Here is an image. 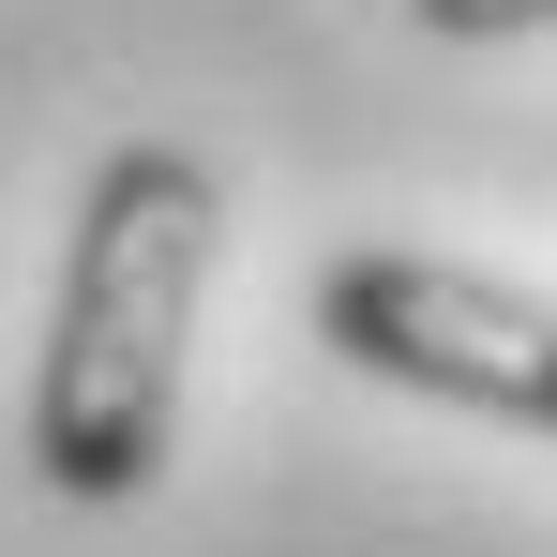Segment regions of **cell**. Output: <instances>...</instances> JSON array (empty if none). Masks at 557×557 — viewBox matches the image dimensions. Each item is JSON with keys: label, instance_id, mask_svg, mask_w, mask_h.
I'll use <instances>...</instances> for the list:
<instances>
[{"label": "cell", "instance_id": "obj_2", "mask_svg": "<svg viewBox=\"0 0 557 557\" xmlns=\"http://www.w3.org/2000/svg\"><path fill=\"white\" fill-rule=\"evenodd\" d=\"M317 347L362 362L376 392L422 407H482L557 437V286L482 272V257H422V242H347L317 272Z\"/></svg>", "mask_w": 557, "mask_h": 557}, {"label": "cell", "instance_id": "obj_1", "mask_svg": "<svg viewBox=\"0 0 557 557\" xmlns=\"http://www.w3.org/2000/svg\"><path fill=\"white\" fill-rule=\"evenodd\" d=\"M211 242H226V196L182 136H121L91 166L76 242H61V301H46V362H30V482L46 497L121 512L166 482Z\"/></svg>", "mask_w": 557, "mask_h": 557}, {"label": "cell", "instance_id": "obj_3", "mask_svg": "<svg viewBox=\"0 0 557 557\" xmlns=\"http://www.w3.org/2000/svg\"><path fill=\"white\" fill-rule=\"evenodd\" d=\"M407 15H422L437 46H512V30H543L557 0H407Z\"/></svg>", "mask_w": 557, "mask_h": 557}]
</instances>
